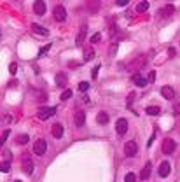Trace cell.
<instances>
[{"instance_id":"1","label":"cell","mask_w":180,"mask_h":182,"mask_svg":"<svg viewBox=\"0 0 180 182\" xmlns=\"http://www.w3.org/2000/svg\"><path fill=\"white\" fill-rule=\"evenodd\" d=\"M54 112H56V109H54V107H44V109H39V112H37V117H39L40 121H46V119H49V117H53Z\"/></svg>"},{"instance_id":"2","label":"cell","mask_w":180,"mask_h":182,"mask_svg":"<svg viewBox=\"0 0 180 182\" xmlns=\"http://www.w3.org/2000/svg\"><path fill=\"white\" fill-rule=\"evenodd\" d=\"M46 151H47V142H46L44 138H39V140L33 142V152L37 156H42Z\"/></svg>"},{"instance_id":"3","label":"cell","mask_w":180,"mask_h":182,"mask_svg":"<svg viewBox=\"0 0 180 182\" xmlns=\"http://www.w3.org/2000/svg\"><path fill=\"white\" fill-rule=\"evenodd\" d=\"M23 170H25V173H28V175H32L33 170H35V165L30 160V154H23Z\"/></svg>"},{"instance_id":"4","label":"cell","mask_w":180,"mask_h":182,"mask_svg":"<svg viewBox=\"0 0 180 182\" xmlns=\"http://www.w3.org/2000/svg\"><path fill=\"white\" fill-rule=\"evenodd\" d=\"M138 152V145H136V142H133V140H129V142L124 144V154L128 156V158H133V156Z\"/></svg>"},{"instance_id":"5","label":"cell","mask_w":180,"mask_h":182,"mask_svg":"<svg viewBox=\"0 0 180 182\" xmlns=\"http://www.w3.org/2000/svg\"><path fill=\"white\" fill-rule=\"evenodd\" d=\"M175 147H177V144H175V140H171V138H164L163 140V152L164 154H171V152L175 151Z\"/></svg>"},{"instance_id":"6","label":"cell","mask_w":180,"mask_h":182,"mask_svg":"<svg viewBox=\"0 0 180 182\" xmlns=\"http://www.w3.org/2000/svg\"><path fill=\"white\" fill-rule=\"evenodd\" d=\"M53 14H54V19H56V21H65L66 19V9L63 5H56Z\"/></svg>"},{"instance_id":"7","label":"cell","mask_w":180,"mask_h":182,"mask_svg":"<svg viewBox=\"0 0 180 182\" xmlns=\"http://www.w3.org/2000/svg\"><path fill=\"white\" fill-rule=\"evenodd\" d=\"M115 131H117V135H124L128 131V121L126 119H117V123H115Z\"/></svg>"},{"instance_id":"8","label":"cell","mask_w":180,"mask_h":182,"mask_svg":"<svg viewBox=\"0 0 180 182\" xmlns=\"http://www.w3.org/2000/svg\"><path fill=\"white\" fill-rule=\"evenodd\" d=\"M145 63H147V60H145V56H138L133 63H129V72L131 70H138V68L145 67Z\"/></svg>"},{"instance_id":"9","label":"cell","mask_w":180,"mask_h":182,"mask_svg":"<svg viewBox=\"0 0 180 182\" xmlns=\"http://www.w3.org/2000/svg\"><path fill=\"white\" fill-rule=\"evenodd\" d=\"M173 12H175V7L171 4H166L163 9H159V16L161 18H170V16H173Z\"/></svg>"},{"instance_id":"10","label":"cell","mask_w":180,"mask_h":182,"mask_svg":"<svg viewBox=\"0 0 180 182\" xmlns=\"http://www.w3.org/2000/svg\"><path fill=\"white\" fill-rule=\"evenodd\" d=\"M51 133H53L54 138H61L63 133H65V130H63V125H60V123H56V125L51 126Z\"/></svg>"},{"instance_id":"11","label":"cell","mask_w":180,"mask_h":182,"mask_svg":"<svg viewBox=\"0 0 180 182\" xmlns=\"http://www.w3.org/2000/svg\"><path fill=\"white\" fill-rule=\"evenodd\" d=\"M131 81L135 82L136 86H140V88H145V86H147V81H145L144 77H142L140 72H135V74L131 76Z\"/></svg>"},{"instance_id":"12","label":"cell","mask_w":180,"mask_h":182,"mask_svg":"<svg viewBox=\"0 0 180 182\" xmlns=\"http://www.w3.org/2000/svg\"><path fill=\"white\" fill-rule=\"evenodd\" d=\"M161 95L166 98V100H173V98H175V91H173L171 86H163L161 88Z\"/></svg>"},{"instance_id":"13","label":"cell","mask_w":180,"mask_h":182,"mask_svg":"<svg viewBox=\"0 0 180 182\" xmlns=\"http://www.w3.org/2000/svg\"><path fill=\"white\" fill-rule=\"evenodd\" d=\"M84 121H86V112H84V111H77V112H75V116H74L75 126H82Z\"/></svg>"},{"instance_id":"14","label":"cell","mask_w":180,"mask_h":182,"mask_svg":"<svg viewBox=\"0 0 180 182\" xmlns=\"http://www.w3.org/2000/svg\"><path fill=\"white\" fill-rule=\"evenodd\" d=\"M170 172H171L170 163H168V161H163L161 166H159V177H168V175H170Z\"/></svg>"},{"instance_id":"15","label":"cell","mask_w":180,"mask_h":182,"mask_svg":"<svg viewBox=\"0 0 180 182\" xmlns=\"http://www.w3.org/2000/svg\"><path fill=\"white\" fill-rule=\"evenodd\" d=\"M86 33H88V27L86 25H82L80 27V30H79V33H77V39H75V44L77 46H80L84 42V39H86Z\"/></svg>"},{"instance_id":"16","label":"cell","mask_w":180,"mask_h":182,"mask_svg":"<svg viewBox=\"0 0 180 182\" xmlns=\"http://www.w3.org/2000/svg\"><path fill=\"white\" fill-rule=\"evenodd\" d=\"M150 170H152V165H150V161H147V163H145V166L142 168V173H140V179H142V180H147V179L150 177Z\"/></svg>"},{"instance_id":"17","label":"cell","mask_w":180,"mask_h":182,"mask_svg":"<svg viewBox=\"0 0 180 182\" xmlns=\"http://www.w3.org/2000/svg\"><path fill=\"white\" fill-rule=\"evenodd\" d=\"M33 11H35V14L42 16V14L46 12V4L42 2V0H37L35 4H33Z\"/></svg>"},{"instance_id":"18","label":"cell","mask_w":180,"mask_h":182,"mask_svg":"<svg viewBox=\"0 0 180 182\" xmlns=\"http://www.w3.org/2000/svg\"><path fill=\"white\" fill-rule=\"evenodd\" d=\"M32 96L35 98V102H44V100H47V93H44V91H32Z\"/></svg>"},{"instance_id":"19","label":"cell","mask_w":180,"mask_h":182,"mask_svg":"<svg viewBox=\"0 0 180 182\" xmlns=\"http://www.w3.org/2000/svg\"><path fill=\"white\" fill-rule=\"evenodd\" d=\"M32 30L35 32V33H39V35H47V33H49L47 28L40 27V25H37V23H33V25H32Z\"/></svg>"},{"instance_id":"20","label":"cell","mask_w":180,"mask_h":182,"mask_svg":"<svg viewBox=\"0 0 180 182\" xmlns=\"http://www.w3.org/2000/svg\"><path fill=\"white\" fill-rule=\"evenodd\" d=\"M96 121L98 123H100V125H107V123H109V114H107V112H98L96 114Z\"/></svg>"},{"instance_id":"21","label":"cell","mask_w":180,"mask_h":182,"mask_svg":"<svg viewBox=\"0 0 180 182\" xmlns=\"http://www.w3.org/2000/svg\"><path fill=\"white\" fill-rule=\"evenodd\" d=\"M145 114H149V116H159L161 114V109H159L158 105H150L145 109Z\"/></svg>"},{"instance_id":"22","label":"cell","mask_w":180,"mask_h":182,"mask_svg":"<svg viewBox=\"0 0 180 182\" xmlns=\"http://www.w3.org/2000/svg\"><path fill=\"white\" fill-rule=\"evenodd\" d=\"M56 84L58 86H65L66 84V76L65 74H58L56 76Z\"/></svg>"},{"instance_id":"23","label":"cell","mask_w":180,"mask_h":182,"mask_svg":"<svg viewBox=\"0 0 180 182\" xmlns=\"http://www.w3.org/2000/svg\"><path fill=\"white\" fill-rule=\"evenodd\" d=\"M136 11H138V12H145V11H149V2H140V4L136 5Z\"/></svg>"},{"instance_id":"24","label":"cell","mask_w":180,"mask_h":182,"mask_svg":"<svg viewBox=\"0 0 180 182\" xmlns=\"http://www.w3.org/2000/svg\"><path fill=\"white\" fill-rule=\"evenodd\" d=\"M93 56H95V49H93V47H89V49L84 51V60H86V61H89Z\"/></svg>"},{"instance_id":"25","label":"cell","mask_w":180,"mask_h":182,"mask_svg":"<svg viewBox=\"0 0 180 182\" xmlns=\"http://www.w3.org/2000/svg\"><path fill=\"white\" fill-rule=\"evenodd\" d=\"M16 140H18V144H21V145H25V144H28V140H30V137H28V135H18V138H16Z\"/></svg>"},{"instance_id":"26","label":"cell","mask_w":180,"mask_h":182,"mask_svg":"<svg viewBox=\"0 0 180 182\" xmlns=\"http://www.w3.org/2000/svg\"><path fill=\"white\" fill-rule=\"evenodd\" d=\"M0 170H2V172H4V173L11 172V163H9V161H4V163L0 165Z\"/></svg>"},{"instance_id":"27","label":"cell","mask_w":180,"mask_h":182,"mask_svg":"<svg viewBox=\"0 0 180 182\" xmlns=\"http://www.w3.org/2000/svg\"><path fill=\"white\" fill-rule=\"evenodd\" d=\"M68 98H72V89H65L60 96V100H68Z\"/></svg>"},{"instance_id":"28","label":"cell","mask_w":180,"mask_h":182,"mask_svg":"<svg viewBox=\"0 0 180 182\" xmlns=\"http://www.w3.org/2000/svg\"><path fill=\"white\" fill-rule=\"evenodd\" d=\"M124 182H136L135 173H126V175H124Z\"/></svg>"},{"instance_id":"29","label":"cell","mask_w":180,"mask_h":182,"mask_svg":"<svg viewBox=\"0 0 180 182\" xmlns=\"http://www.w3.org/2000/svg\"><path fill=\"white\" fill-rule=\"evenodd\" d=\"M79 89L82 91V93H84V91H88V89H89V82H88V81H82V82L79 84Z\"/></svg>"},{"instance_id":"30","label":"cell","mask_w":180,"mask_h":182,"mask_svg":"<svg viewBox=\"0 0 180 182\" xmlns=\"http://www.w3.org/2000/svg\"><path fill=\"white\" fill-rule=\"evenodd\" d=\"M101 40V35L100 33H95V35L91 37V44H96V42H100Z\"/></svg>"},{"instance_id":"31","label":"cell","mask_w":180,"mask_h":182,"mask_svg":"<svg viewBox=\"0 0 180 182\" xmlns=\"http://www.w3.org/2000/svg\"><path fill=\"white\" fill-rule=\"evenodd\" d=\"M9 72L14 76V74L18 72V65H16V63H11V65H9Z\"/></svg>"},{"instance_id":"32","label":"cell","mask_w":180,"mask_h":182,"mask_svg":"<svg viewBox=\"0 0 180 182\" xmlns=\"http://www.w3.org/2000/svg\"><path fill=\"white\" fill-rule=\"evenodd\" d=\"M49 49H51V44L44 46V47H40V51H39V56H42V54H44V53H47Z\"/></svg>"},{"instance_id":"33","label":"cell","mask_w":180,"mask_h":182,"mask_svg":"<svg viewBox=\"0 0 180 182\" xmlns=\"http://www.w3.org/2000/svg\"><path fill=\"white\" fill-rule=\"evenodd\" d=\"M9 133H11L9 130H5L4 133H2V142H5V140H7V137H9Z\"/></svg>"},{"instance_id":"34","label":"cell","mask_w":180,"mask_h":182,"mask_svg":"<svg viewBox=\"0 0 180 182\" xmlns=\"http://www.w3.org/2000/svg\"><path fill=\"white\" fill-rule=\"evenodd\" d=\"M98 70H100V67L96 65V67L93 68V79H96V77H98Z\"/></svg>"},{"instance_id":"35","label":"cell","mask_w":180,"mask_h":182,"mask_svg":"<svg viewBox=\"0 0 180 182\" xmlns=\"http://www.w3.org/2000/svg\"><path fill=\"white\" fill-rule=\"evenodd\" d=\"M2 156H5V160L9 161V160H11V151H7V149H5V151L2 152Z\"/></svg>"},{"instance_id":"36","label":"cell","mask_w":180,"mask_h":182,"mask_svg":"<svg viewBox=\"0 0 180 182\" xmlns=\"http://www.w3.org/2000/svg\"><path fill=\"white\" fill-rule=\"evenodd\" d=\"M133 98H135V93H129V95H128V105H131Z\"/></svg>"},{"instance_id":"37","label":"cell","mask_w":180,"mask_h":182,"mask_svg":"<svg viewBox=\"0 0 180 182\" xmlns=\"http://www.w3.org/2000/svg\"><path fill=\"white\" fill-rule=\"evenodd\" d=\"M128 2H129V0H117V5H121V7H124V5L128 4Z\"/></svg>"},{"instance_id":"38","label":"cell","mask_w":180,"mask_h":182,"mask_svg":"<svg viewBox=\"0 0 180 182\" xmlns=\"http://www.w3.org/2000/svg\"><path fill=\"white\" fill-rule=\"evenodd\" d=\"M168 54H170V56H175V54H177L175 47H170V49H168Z\"/></svg>"},{"instance_id":"39","label":"cell","mask_w":180,"mask_h":182,"mask_svg":"<svg viewBox=\"0 0 180 182\" xmlns=\"http://www.w3.org/2000/svg\"><path fill=\"white\" fill-rule=\"evenodd\" d=\"M154 79H156V72H150L149 74V82H152Z\"/></svg>"},{"instance_id":"40","label":"cell","mask_w":180,"mask_h":182,"mask_svg":"<svg viewBox=\"0 0 180 182\" xmlns=\"http://www.w3.org/2000/svg\"><path fill=\"white\" fill-rule=\"evenodd\" d=\"M173 114H180V105H178V103L173 107Z\"/></svg>"},{"instance_id":"41","label":"cell","mask_w":180,"mask_h":182,"mask_svg":"<svg viewBox=\"0 0 180 182\" xmlns=\"http://www.w3.org/2000/svg\"><path fill=\"white\" fill-rule=\"evenodd\" d=\"M14 182H21V180H14Z\"/></svg>"}]
</instances>
